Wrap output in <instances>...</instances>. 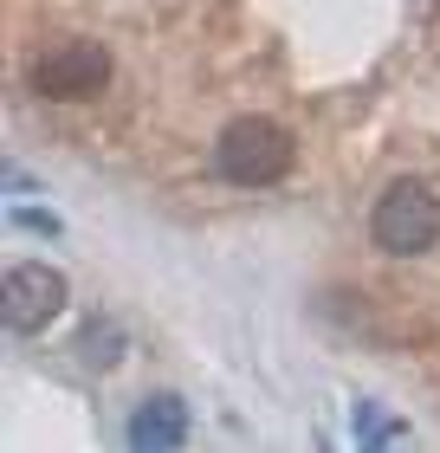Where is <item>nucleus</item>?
I'll return each instance as SVG.
<instances>
[{
    "label": "nucleus",
    "instance_id": "nucleus-6",
    "mask_svg": "<svg viewBox=\"0 0 440 453\" xmlns=\"http://www.w3.org/2000/svg\"><path fill=\"white\" fill-rule=\"evenodd\" d=\"M78 349H85L91 369H111V363L123 357V337L111 331V324H85V343H78Z\"/></svg>",
    "mask_w": 440,
    "mask_h": 453
},
{
    "label": "nucleus",
    "instance_id": "nucleus-5",
    "mask_svg": "<svg viewBox=\"0 0 440 453\" xmlns=\"http://www.w3.org/2000/svg\"><path fill=\"white\" fill-rule=\"evenodd\" d=\"M188 441V408L175 402V395H150L130 415V447L136 453H169V447H181Z\"/></svg>",
    "mask_w": 440,
    "mask_h": 453
},
{
    "label": "nucleus",
    "instance_id": "nucleus-2",
    "mask_svg": "<svg viewBox=\"0 0 440 453\" xmlns=\"http://www.w3.org/2000/svg\"><path fill=\"white\" fill-rule=\"evenodd\" d=\"M369 240L382 246V253L395 259H414V253H428V246L440 240V195L428 188V181H389L382 201L369 208Z\"/></svg>",
    "mask_w": 440,
    "mask_h": 453
},
{
    "label": "nucleus",
    "instance_id": "nucleus-1",
    "mask_svg": "<svg viewBox=\"0 0 440 453\" xmlns=\"http://www.w3.org/2000/svg\"><path fill=\"white\" fill-rule=\"evenodd\" d=\"M291 130L272 117H234L214 142V169L240 188H272L279 175H291Z\"/></svg>",
    "mask_w": 440,
    "mask_h": 453
},
{
    "label": "nucleus",
    "instance_id": "nucleus-3",
    "mask_svg": "<svg viewBox=\"0 0 440 453\" xmlns=\"http://www.w3.org/2000/svg\"><path fill=\"white\" fill-rule=\"evenodd\" d=\"M111 85V52L91 46V39H72V46H52L33 65V91L46 104H72V97H97Z\"/></svg>",
    "mask_w": 440,
    "mask_h": 453
},
{
    "label": "nucleus",
    "instance_id": "nucleus-4",
    "mask_svg": "<svg viewBox=\"0 0 440 453\" xmlns=\"http://www.w3.org/2000/svg\"><path fill=\"white\" fill-rule=\"evenodd\" d=\"M0 298H7V331H46L66 311V279L46 259H19L7 273V292Z\"/></svg>",
    "mask_w": 440,
    "mask_h": 453
}]
</instances>
